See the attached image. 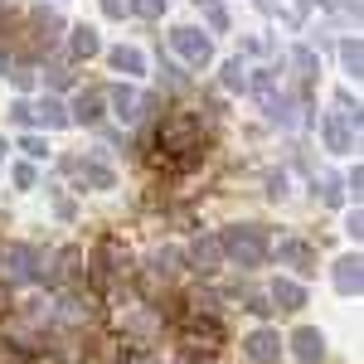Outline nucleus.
Returning a JSON list of instances; mask_svg holds the SVG:
<instances>
[{
  "instance_id": "nucleus-16",
  "label": "nucleus",
  "mask_w": 364,
  "mask_h": 364,
  "mask_svg": "<svg viewBox=\"0 0 364 364\" xmlns=\"http://www.w3.org/2000/svg\"><path fill=\"white\" fill-rule=\"evenodd\" d=\"M73 54L78 58L97 54V34H92V29H73Z\"/></svg>"
},
{
  "instance_id": "nucleus-19",
  "label": "nucleus",
  "mask_w": 364,
  "mask_h": 364,
  "mask_svg": "<svg viewBox=\"0 0 364 364\" xmlns=\"http://www.w3.org/2000/svg\"><path fill=\"white\" fill-rule=\"evenodd\" d=\"M166 10V0H136V15H146V20H156Z\"/></svg>"
},
{
  "instance_id": "nucleus-12",
  "label": "nucleus",
  "mask_w": 364,
  "mask_h": 364,
  "mask_svg": "<svg viewBox=\"0 0 364 364\" xmlns=\"http://www.w3.org/2000/svg\"><path fill=\"white\" fill-rule=\"evenodd\" d=\"M336 282H340V291H360V262L345 257V262L336 267Z\"/></svg>"
},
{
  "instance_id": "nucleus-20",
  "label": "nucleus",
  "mask_w": 364,
  "mask_h": 364,
  "mask_svg": "<svg viewBox=\"0 0 364 364\" xmlns=\"http://www.w3.org/2000/svg\"><path fill=\"white\" fill-rule=\"evenodd\" d=\"M340 58H345V68H350V73H360V44H345Z\"/></svg>"
},
{
  "instance_id": "nucleus-3",
  "label": "nucleus",
  "mask_w": 364,
  "mask_h": 364,
  "mask_svg": "<svg viewBox=\"0 0 364 364\" xmlns=\"http://www.w3.org/2000/svg\"><path fill=\"white\" fill-rule=\"evenodd\" d=\"M170 44H175V54H185V63H195V68L214 58V44L199 29H170Z\"/></svg>"
},
{
  "instance_id": "nucleus-21",
  "label": "nucleus",
  "mask_w": 364,
  "mask_h": 364,
  "mask_svg": "<svg viewBox=\"0 0 364 364\" xmlns=\"http://www.w3.org/2000/svg\"><path fill=\"white\" fill-rule=\"evenodd\" d=\"M224 83H228V87H243V63H238V58L224 68Z\"/></svg>"
},
{
  "instance_id": "nucleus-9",
  "label": "nucleus",
  "mask_w": 364,
  "mask_h": 364,
  "mask_svg": "<svg viewBox=\"0 0 364 364\" xmlns=\"http://www.w3.org/2000/svg\"><path fill=\"white\" fill-rule=\"evenodd\" d=\"M296 355L306 364H316L321 355H326V340H321V331H296Z\"/></svg>"
},
{
  "instance_id": "nucleus-18",
  "label": "nucleus",
  "mask_w": 364,
  "mask_h": 364,
  "mask_svg": "<svg viewBox=\"0 0 364 364\" xmlns=\"http://www.w3.org/2000/svg\"><path fill=\"white\" fill-rule=\"evenodd\" d=\"M83 175L92 180V185H97V190H107V185H112V170L97 166V161H83Z\"/></svg>"
},
{
  "instance_id": "nucleus-17",
  "label": "nucleus",
  "mask_w": 364,
  "mask_h": 364,
  "mask_svg": "<svg viewBox=\"0 0 364 364\" xmlns=\"http://www.w3.org/2000/svg\"><path fill=\"white\" fill-rule=\"evenodd\" d=\"M112 63L122 68V73H141V54L136 49H112Z\"/></svg>"
},
{
  "instance_id": "nucleus-2",
  "label": "nucleus",
  "mask_w": 364,
  "mask_h": 364,
  "mask_svg": "<svg viewBox=\"0 0 364 364\" xmlns=\"http://www.w3.org/2000/svg\"><path fill=\"white\" fill-rule=\"evenodd\" d=\"M219 248H224L238 267H257V262H267V233L257 224H228L224 238H219Z\"/></svg>"
},
{
  "instance_id": "nucleus-1",
  "label": "nucleus",
  "mask_w": 364,
  "mask_h": 364,
  "mask_svg": "<svg viewBox=\"0 0 364 364\" xmlns=\"http://www.w3.org/2000/svg\"><path fill=\"white\" fill-rule=\"evenodd\" d=\"M156 166L161 170H195L199 161H204V132H199V122L195 117H185V112H175L166 117L161 127H156Z\"/></svg>"
},
{
  "instance_id": "nucleus-4",
  "label": "nucleus",
  "mask_w": 364,
  "mask_h": 364,
  "mask_svg": "<svg viewBox=\"0 0 364 364\" xmlns=\"http://www.w3.org/2000/svg\"><path fill=\"white\" fill-rule=\"evenodd\" d=\"M5 277H10V282H34V277H44L39 252H34V248H5Z\"/></svg>"
},
{
  "instance_id": "nucleus-15",
  "label": "nucleus",
  "mask_w": 364,
  "mask_h": 364,
  "mask_svg": "<svg viewBox=\"0 0 364 364\" xmlns=\"http://www.w3.org/2000/svg\"><path fill=\"white\" fill-rule=\"evenodd\" d=\"M195 5L204 10V20H209L214 29H228V15H224V5H219V0H195Z\"/></svg>"
},
{
  "instance_id": "nucleus-8",
  "label": "nucleus",
  "mask_w": 364,
  "mask_h": 364,
  "mask_svg": "<svg viewBox=\"0 0 364 364\" xmlns=\"http://www.w3.org/2000/svg\"><path fill=\"white\" fill-rule=\"evenodd\" d=\"M277 257H287V262H296L301 272H311V267H316V252H311L306 243H296V238H287V243H277Z\"/></svg>"
},
{
  "instance_id": "nucleus-10",
  "label": "nucleus",
  "mask_w": 364,
  "mask_h": 364,
  "mask_svg": "<svg viewBox=\"0 0 364 364\" xmlns=\"http://www.w3.org/2000/svg\"><path fill=\"white\" fill-rule=\"evenodd\" d=\"M73 117H78V122H97V117H102V92H92V87H87V92H78Z\"/></svg>"
},
{
  "instance_id": "nucleus-14",
  "label": "nucleus",
  "mask_w": 364,
  "mask_h": 364,
  "mask_svg": "<svg viewBox=\"0 0 364 364\" xmlns=\"http://www.w3.org/2000/svg\"><path fill=\"white\" fill-rule=\"evenodd\" d=\"M29 117H39L44 127H63V122H68V112H58L54 97H44V102H39V112H29Z\"/></svg>"
},
{
  "instance_id": "nucleus-11",
  "label": "nucleus",
  "mask_w": 364,
  "mask_h": 364,
  "mask_svg": "<svg viewBox=\"0 0 364 364\" xmlns=\"http://www.w3.org/2000/svg\"><path fill=\"white\" fill-rule=\"evenodd\" d=\"M112 107H117V117H122V122H132V117L141 112V97L132 92V87H112Z\"/></svg>"
},
{
  "instance_id": "nucleus-5",
  "label": "nucleus",
  "mask_w": 364,
  "mask_h": 364,
  "mask_svg": "<svg viewBox=\"0 0 364 364\" xmlns=\"http://www.w3.org/2000/svg\"><path fill=\"white\" fill-rule=\"evenodd\" d=\"M277 355H282V340L272 336V331H252V336H248V360L277 364Z\"/></svg>"
},
{
  "instance_id": "nucleus-6",
  "label": "nucleus",
  "mask_w": 364,
  "mask_h": 364,
  "mask_svg": "<svg viewBox=\"0 0 364 364\" xmlns=\"http://www.w3.org/2000/svg\"><path fill=\"white\" fill-rule=\"evenodd\" d=\"M272 301H277L282 311H296V306H306V291H301V287H296V282H272Z\"/></svg>"
},
{
  "instance_id": "nucleus-25",
  "label": "nucleus",
  "mask_w": 364,
  "mask_h": 364,
  "mask_svg": "<svg viewBox=\"0 0 364 364\" xmlns=\"http://www.w3.org/2000/svg\"><path fill=\"white\" fill-rule=\"evenodd\" d=\"M0 311H10V291L5 287H0Z\"/></svg>"
},
{
  "instance_id": "nucleus-23",
  "label": "nucleus",
  "mask_w": 364,
  "mask_h": 364,
  "mask_svg": "<svg viewBox=\"0 0 364 364\" xmlns=\"http://www.w3.org/2000/svg\"><path fill=\"white\" fill-rule=\"evenodd\" d=\"M0 364H25V355L15 345H0Z\"/></svg>"
},
{
  "instance_id": "nucleus-24",
  "label": "nucleus",
  "mask_w": 364,
  "mask_h": 364,
  "mask_svg": "<svg viewBox=\"0 0 364 364\" xmlns=\"http://www.w3.org/2000/svg\"><path fill=\"white\" fill-rule=\"evenodd\" d=\"M15 180H20V185L29 190V185H34V166H20V170H15Z\"/></svg>"
},
{
  "instance_id": "nucleus-13",
  "label": "nucleus",
  "mask_w": 364,
  "mask_h": 364,
  "mask_svg": "<svg viewBox=\"0 0 364 364\" xmlns=\"http://www.w3.org/2000/svg\"><path fill=\"white\" fill-rule=\"evenodd\" d=\"M326 141H331V151H350V132H345V122H340V117L326 122Z\"/></svg>"
},
{
  "instance_id": "nucleus-7",
  "label": "nucleus",
  "mask_w": 364,
  "mask_h": 364,
  "mask_svg": "<svg viewBox=\"0 0 364 364\" xmlns=\"http://www.w3.org/2000/svg\"><path fill=\"white\" fill-rule=\"evenodd\" d=\"M190 257H195V262H190L195 272H214V267H219V238H199Z\"/></svg>"
},
{
  "instance_id": "nucleus-22",
  "label": "nucleus",
  "mask_w": 364,
  "mask_h": 364,
  "mask_svg": "<svg viewBox=\"0 0 364 364\" xmlns=\"http://www.w3.org/2000/svg\"><path fill=\"white\" fill-rule=\"evenodd\" d=\"M20 146H25L29 156H49V146H44V136H25Z\"/></svg>"
},
{
  "instance_id": "nucleus-26",
  "label": "nucleus",
  "mask_w": 364,
  "mask_h": 364,
  "mask_svg": "<svg viewBox=\"0 0 364 364\" xmlns=\"http://www.w3.org/2000/svg\"><path fill=\"white\" fill-rule=\"evenodd\" d=\"M34 364H54V360H34Z\"/></svg>"
}]
</instances>
